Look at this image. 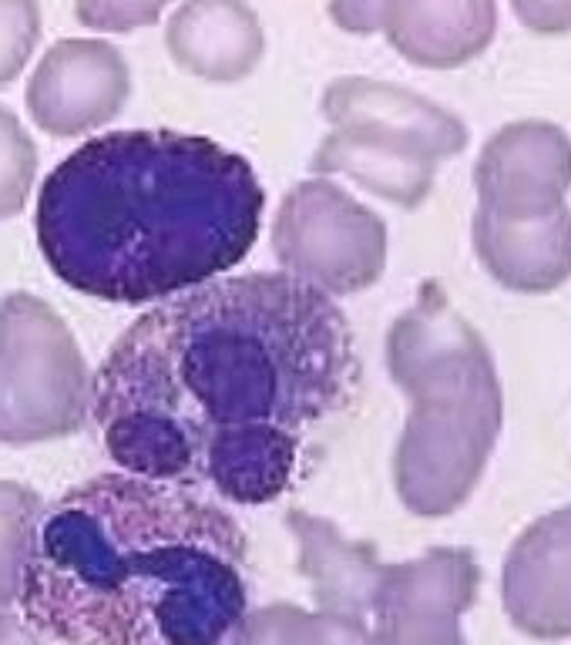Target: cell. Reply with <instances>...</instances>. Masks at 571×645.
<instances>
[{
  "label": "cell",
  "instance_id": "obj_1",
  "mask_svg": "<svg viewBox=\"0 0 571 645\" xmlns=\"http://www.w3.org/2000/svg\"><path fill=\"white\" fill-rule=\"evenodd\" d=\"M360 360L333 296L286 276H218L155 303L91 377V417L122 474L276 501L309 430L354 400Z\"/></svg>",
  "mask_w": 571,
  "mask_h": 645
},
{
  "label": "cell",
  "instance_id": "obj_2",
  "mask_svg": "<svg viewBox=\"0 0 571 645\" xmlns=\"http://www.w3.org/2000/svg\"><path fill=\"white\" fill-rule=\"evenodd\" d=\"M243 524L188 488L98 474L41 504L21 618L61 645H228L249 615Z\"/></svg>",
  "mask_w": 571,
  "mask_h": 645
},
{
  "label": "cell",
  "instance_id": "obj_3",
  "mask_svg": "<svg viewBox=\"0 0 571 645\" xmlns=\"http://www.w3.org/2000/svg\"><path fill=\"white\" fill-rule=\"evenodd\" d=\"M266 192L246 155L208 135L125 129L64 155L38 192V249L81 296L165 303L236 269Z\"/></svg>",
  "mask_w": 571,
  "mask_h": 645
},
{
  "label": "cell",
  "instance_id": "obj_4",
  "mask_svg": "<svg viewBox=\"0 0 571 645\" xmlns=\"http://www.w3.org/2000/svg\"><path fill=\"white\" fill-rule=\"evenodd\" d=\"M387 373L410 413L394 451V488L417 518H447L485 478L501 441L504 390L485 337L427 283L387 334Z\"/></svg>",
  "mask_w": 571,
  "mask_h": 645
},
{
  "label": "cell",
  "instance_id": "obj_5",
  "mask_svg": "<svg viewBox=\"0 0 571 645\" xmlns=\"http://www.w3.org/2000/svg\"><path fill=\"white\" fill-rule=\"evenodd\" d=\"M91 370L51 303L24 289L0 299V444L71 438L91 417Z\"/></svg>",
  "mask_w": 571,
  "mask_h": 645
},
{
  "label": "cell",
  "instance_id": "obj_6",
  "mask_svg": "<svg viewBox=\"0 0 571 645\" xmlns=\"http://www.w3.org/2000/svg\"><path fill=\"white\" fill-rule=\"evenodd\" d=\"M273 256L286 276L326 296H354L387 269V223L333 178L313 175L276 208Z\"/></svg>",
  "mask_w": 571,
  "mask_h": 645
},
{
  "label": "cell",
  "instance_id": "obj_7",
  "mask_svg": "<svg viewBox=\"0 0 571 645\" xmlns=\"http://www.w3.org/2000/svg\"><path fill=\"white\" fill-rule=\"evenodd\" d=\"M481 569L468 549H430L414 562L387 565L370 645H468L461 615L478 602Z\"/></svg>",
  "mask_w": 571,
  "mask_h": 645
},
{
  "label": "cell",
  "instance_id": "obj_8",
  "mask_svg": "<svg viewBox=\"0 0 571 645\" xmlns=\"http://www.w3.org/2000/svg\"><path fill=\"white\" fill-rule=\"evenodd\" d=\"M129 94L132 68L119 48L101 38H64L41 54L24 101L41 132L81 139L119 119Z\"/></svg>",
  "mask_w": 571,
  "mask_h": 645
},
{
  "label": "cell",
  "instance_id": "obj_9",
  "mask_svg": "<svg viewBox=\"0 0 571 645\" xmlns=\"http://www.w3.org/2000/svg\"><path fill=\"white\" fill-rule=\"evenodd\" d=\"M478 208L501 219H538L568 205L571 135L541 119L498 129L475 162Z\"/></svg>",
  "mask_w": 571,
  "mask_h": 645
},
{
  "label": "cell",
  "instance_id": "obj_10",
  "mask_svg": "<svg viewBox=\"0 0 571 645\" xmlns=\"http://www.w3.org/2000/svg\"><path fill=\"white\" fill-rule=\"evenodd\" d=\"M319 115L333 132L374 135L437 165L461 155L471 139L468 125L427 94L364 74L336 78L319 98Z\"/></svg>",
  "mask_w": 571,
  "mask_h": 645
},
{
  "label": "cell",
  "instance_id": "obj_11",
  "mask_svg": "<svg viewBox=\"0 0 571 645\" xmlns=\"http://www.w3.org/2000/svg\"><path fill=\"white\" fill-rule=\"evenodd\" d=\"M501 598L531 638H571V504L534 518L504 559Z\"/></svg>",
  "mask_w": 571,
  "mask_h": 645
},
{
  "label": "cell",
  "instance_id": "obj_12",
  "mask_svg": "<svg viewBox=\"0 0 571 645\" xmlns=\"http://www.w3.org/2000/svg\"><path fill=\"white\" fill-rule=\"evenodd\" d=\"M165 51L205 84H239L259 68L266 31L249 0H182L165 24Z\"/></svg>",
  "mask_w": 571,
  "mask_h": 645
},
{
  "label": "cell",
  "instance_id": "obj_13",
  "mask_svg": "<svg viewBox=\"0 0 571 645\" xmlns=\"http://www.w3.org/2000/svg\"><path fill=\"white\" fill-rule=\"evenodd\" d=\"M471 239L488 276L511 289L541 296L571 279V208L538 219H501L475 208Z\"/></svg>",
  "mask_w": 571,
  "mask_h": 645
},
{
  "label": "cell",
  "instance_id": "obj_14",
  "mask_svg": "<svg viewBox=\"0 0 571 645\" xmlns=\"http://www.w3.org/2000/svg\"><path fill=\"white\" fill-rule=\"evenodd\" d=\"M384 34L417 68H461L491 48L498 0H387Z\"/></svg>",
  "mask_w": 571,
  "mask_h": 645
},
{
  "label": "cell",
  "instance_id": "obj_15",
  "mask_svg": "<svg viewBox=\"0 0 571 645\" xmlns=\"http://www.w3.org/2000/svg\"><path fill=\"white\" fill-rule=\"evenodd\" d=\"M286 528L296 538V569L309 579L319 612L367 625L387 569L377 552L309 511H289Z\"/></svg>",
  "mask_w": 571,
  "mask_h": 645
},
{
  "label": "cell",
  "instance_id": "obj_16",
  "mask_svg": "<svg viewBox=\"0 0 571 645\" xmlns=\"http://www.w3.org/2000/svg\"><path fill=\"white\" fill-rule=\"evenodd\" d=\"M309 172L316 178H350L370 195H380L400 208H417L434 188L437 162L374 135L329 132L316 145Z\"/></svg>",
  "mask_w": 571,
  "mask_h": 645
},
{
  "label": "cell",
  "instance_id": "obj_17",
  "mask_svg": "<svg viewBox=\"0 0 571 645\" xmlns=\"http://www.w3.org/2000/svg\"><path fill=\"white\" fill-rule=\"evenodd\" d=\"M41 511V494L18 481H0V608L18 602L24 545Z\"/></svg>",
  "mask_w": 571,
  "mask_h": 645
},
{
  "label": "cell",
  "instance_id": "obj_18",
  "mask_svg": "<svg viewBox=\"0 0 571 645\" xmlns=\"http://www.w3.org/2000/svg\"><path fill=\"white\" fill-rule=\"evenodd\" d=\"M38 178V145L11 108L0 104V223L24 212Z\"/></svg>",
  "mask_w": 571,
  "mask_h": 645
},
{
  "label": "cell",
  "instance_id": "obj_19",
  "mask_svg": "<svg viewBox=\"0 0 571 645\" xmlns=\"http://www.w3.org/2000/svg\"><path fill=\"white\" fill-rule=\"evenodd\" d=\"M41 31L44 21L38 0H0V91L24 74L41 44Z\"/></svg>",
  "mask_w": 571,
  "mask_h": 645
},
{
  "label": "cell",
  "instance_id": "obj_20",
  "mask_svg": "<svg viewBox=\"0 0 571 645\" xmlns=\"http://www.w3.org/2000/svg\"><path fill=\"white\" fill-rule=\"evenodd\" d=\"M172 4L175 0H74V18L98 34H135L159 24Z\"/></svg>",
  "mask_w": 571,
  "mask_h": 645
},
{
  "label": "cell",
  "instance_id": "obj_21",
  "mask_svg": "<svg viewBox=\"0 0 571 645\" xmlns=\"http://www.w3.org/2000/svg\"><path fill=\"white\" fill-rule=\"evenodd\" d=\"M329 21L357 38H370L384 31V14H387V0H329L326 4Z\"/></svg>",
  "mask_w": 571,
  "mask_h": 645
},
{
  "label": "cell",
  "instance_id": "obj_22",
  "mask_svg": "<svg viewBox=\"0 0 571 645\" xmlns=\"http://www.w3.org/2000/svg\"><path fill=\"white\" fill-rule=\"evenodd\" d=\"M518 21L534 34H568L571 0H511Z\"/></svg>",
  "mask_w": 571,
  "mask_h": 645
},
{
  "label": "cell",
  "instance_id": "obj_23",
  "mask_svg": "<svg viewBox=\"0 0 571 645\" xmlns=\"http://www.w3.org/2000/svg\"><path fill=\"white\" fill-rule=\"evenodd\" d=\"M0 645H41V638L24 618L0 608Z\"/></svg>",
  "mask_w": 571,
  "mask_h": 645
}]
</instances>
